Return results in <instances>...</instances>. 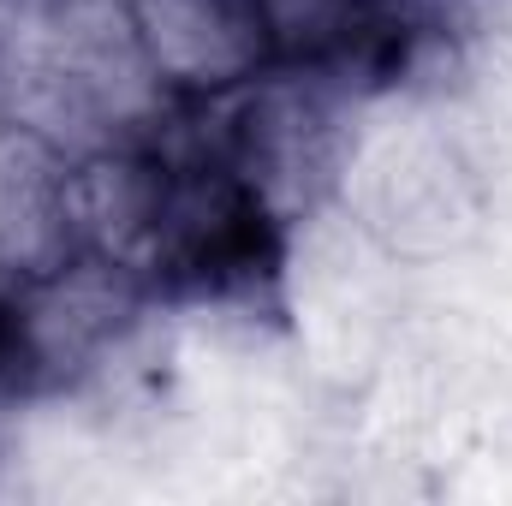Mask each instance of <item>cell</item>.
<instances>
[{
    "label": "cell",
    "instance_id": "cell-2",
    "mask_svg": "<svg viewBox=\"0 0 512 506\" xmlns=\"http://www.w3.org/2000/svg\"><path fill=\"white\" fill-rule=\"evenodd\" d=\"M137 66L167 102H215L286 60L274 0H114Z\"/></svg>",
    "mask_w": 512,
    "mask_h": 506
},
{
    "label": "cell",
    "instance_id": "cell-1",
    "mask_svg": "<svg viewBox=\"0 0 512 506\" xmlns=\"http://www.w3.org/2000/svg\"><path fill=\"white\" fill-rule=\"evenodd\" d=\"M66 245L143 304L262 310L280 292L292 209L245 143L233 96L167 102L155 126L60 167Z\"/></svg>",
    "mask_w": 512,
    "mask_h": 506
}]
</instances>
